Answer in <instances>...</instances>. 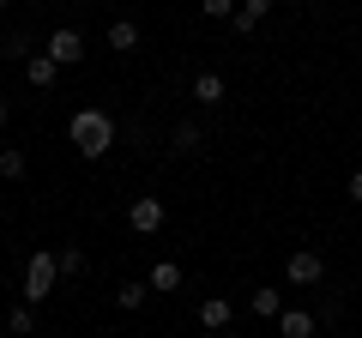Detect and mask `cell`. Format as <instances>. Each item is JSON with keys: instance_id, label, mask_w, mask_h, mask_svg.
<instances>
[{"instance_id": "6da1fadb", "label": "cell", "mask_w": 362, "mask_h": 338, "mask_svg": "<svg viewBox=\"0 0 362 338\" xmlns=\"http://www.w3.org/2000/svg\"><path fill=\"white\" fill-rule=\"evenodd\" d=\"M66 139H73L78 157H109V145H115V121H109V109H78L73 127H66Z\"/></svg>"}, {"instance_id": "7a4b0ae2", "label": "cell", "mask_w": 362, "mask_h": 338, "mask_svg": "<svg viewBox=\"0 0 362 338\" xmlns=\"http://www.w3.org/2000/svg\"><path fill=\"white\" fill-rule=\"evenodd\" d=\"M54 284H61V260H54V254H30V260H25V302H30V308L49 302Z\"/></svg>"}, {"instance_id": "3957f363", "label": "cell", "mask_w": 362, "mask_h": 338, "mask_svg": "<svg viewBox=\"0 0 362 338\" xmlns=\"http://www.w3.org/2000/svg\"><path fill=\"white\" fill-rule=\"evenodd\" d=\"M284 278H290V284H296V290H314V284H320V278H326V260H320V254H314V247H296V254H290V260H284Z\"/></svg>"}, {"instance_id": "277c9868", "label": "cell", "mask_w": 362, "mask_h": 338, "mask_svg": "<svg viewBox=\"0 0 362 338\" xmlns=\"http://www.w3.org/2000/svg\"><path fill=\"white\" fill-rule=\"evenodd\" d=\"M42 54H49L54 66H78V61H85V37H78L73 25H61V30H49V42H42Z\"/></svg>"}, {"instance_id": "5b68a950", "label": "cell", "mask_w": 362, "mask_h": 338, "mask_svg": "<svg viewBox=\"0 0 362 338\" xmlns=\"http://www.w3.org/2000/svg\"><path fill=\"white\" fill-rule=\"evenodd\" d=\"M163 218H169V206H163L157 194H139V199L127 206V223H133L139 235H157V230H163Z\"/></svg>"}, {"instance_id": "8992f818", "label": "cell", "mask_w": 362, "mask_h": 338, "mask_svg": "<svg viewBox=\"0 0 362 338\" xmlns=\"http://www.w3.org/2000/svg\"><path fill=\"white\" fill-rule=\"evenodd\" d=\"M169 151H175V157H199V151H206V133H199V121H175V133H169Z\"/></svg>"}, {"instance_id": "52a82bcc", "label": "cell", "mask_w": 362, "mask_h": 338, "mask_svg": "<svg viewBox=\"0 0 362 338\" xmlns=\"http://www.w3.org/2000/svg\"><path fill=\"white\" fill-rule=\"evenodd\" d=\"M320 332V320H314L308 308H284L278 314V338H314Z\"/></svg>"}, {"instance_id": "ba28073f", "label": "cell", "mask_w": 362, "mask_h": 338, "mask_svg": "<svg viewBox=\"0 0 362 338\" xmlns=\"http://www.w3.org/2000/svg\"><path fill=\"white\" fill-rule=\"evenodd\" d=\"M230 320H235L230 296H206V302H199V326H206V332H223Z\"/></svg>"}, {"instance_id": "9c48e42d", "label": "cell", "mask_w": 362, "mask_h": 338, "mask_svg": "<svg viewBox=\"0 0 362 338\" xmlns=\"http://www.w3.org/2000/svg\"><path fill=\"white\" fill-rule=\"evenodd\" d=\"M25 78H30V85H37V91H49L54 78H61V66H54L49 54H30V61H25Z\"/></svg>"}, {"instance_id": "30bf717a", "label": "cell", "mask_w": 362, "mask_h": 338, "mask_svg": "<svg viewBox=\"0 0 362 338\" xmlns=\"http://www.w3.org/2000/svg\"><path fill=\"white\" fill-rule=\"evenodd\" d=\"M109 49L133 54V49H139V25H133V18H115V25H109Z\"/></svg>"}, {"instance_id": "8fae6325", "label": "cell", "mask_w": 362, "mask_h": 338, "mask_svg": "<svg viewBox=\"0 0 362 338\" xmlns=\"http://www.w3.org/2000/svg\"><path fill=\"white\" fill-rule=\"evenodd\" d=\"M6 332L30 338V332H37V308H30V302H13V308H6Z\"/></svg>"}, {"instance_id": "7c38bea8", "label": "cell", "mask_w": 362, "mask_h": 338, "mask_svg": "<svg viewBox=\"0 0 362 338\" xmlns=\"http://www.w3.org/2000/svg\"><path fill=\"white\" fill-rule=\"evenodd\" d=\"M194 97H199L206 109H218V103H223V73H211V66H206V73L194 78Z\"/></svg>"}, {"instance_id": "4fadbf2b", "label": "cell", "mask_w": 362, "mask_h": 338, "mask_svg": "<svg viewBox=\"0 0 362 338\" xmlns=\"http://www.w3.org/2000/svg\"><path fill=\"white\" fill-rule=\"evenodd\" d=\"M145 284H151L157 296H163V290H181V266H175V260H157V266H151V278H145Z\"/></svg>"}, {"instance_id": "5bb4252c", "label": "cell", "mask_w": 362, "mask_h": 338, "mask_svg": "<svg viewBox=\"0 0 362 338\" xmlns=\"http://www.w3.org/2000/svg\"><path fill=\"white\" fill-rule=\"evenodd\" d=\"M272 13V0H242V6H235V18H230V25L235 30H254L259 25V18H266Z\"/></svg>"}, {"instance_id": "9a60e30c", "label": "cell", "mask_w": 362, "mask_h": 338, "mask_svg": "<svg viewBox=\"0 0 362 338\" xmlns=\"http://www.w3.org/2000/svg\"><path fill=\"white\" fill-rule=\"evenodd\" d=\"M25 169H30V157L18 151V145H6V151H0V175H6V182H25Z\"/></svg>"}, {"instance_id": "2e32d148", "label": "cell", "mask_w": 362, "mask_h": 338, "mask_svg": "<svg viewBox=\"0 0 362 338\" xmlns=\"http://www.w3.org/2000/svg\"><path fill=\"white\" fill-rule=\"evenodd\" d=\"M145 296H151V284H115V308H145Z\"/></svg>"}, {"instance_id": "e0dca14e", "label": "cell", "mask_w": 362, "mask_h": 338, "mask_svg": "<svg viewBox=\"0 0 362 338\" xmlns=\"http://www.w3.org/2000/svg\"><path fill=\"white\" fill-rule=\"evenodd\" d=\"M254 314L278 320V314H284V290H254Z\"/></svg>"}, {"instance_id": "ac0fdd59", "label": "cell", "mask_w": 362, "mask_h": 338, "mask_svg": "<svg viewBox=\"0 0 362 338\" xmlns=\"http://www.w3.org/2000/svg\"><path fill=\"white\" fill-rule=\"evenodd\" d=\"M0 49L13 54V61H30V54H42V49H37V42H30V30H13V37L0 42Z\"/></svg>"}, {"instance_id": "d6986e66", "label": "cell", "mask_w": 362, "mask_h": 338, "mask_svg": "<svg viewBox=\"0 0 362 338\" xmlns=\"http://www.w3.org/2000/svg\"><path fill=\"white\" fill-rule=\"evenodd\" d=\"M54 260H61V278H85V247H61Z\"/></svg>"}, {"instance_id": "ffe728a7", "label": "cell", "mask_w": 362, "mask_h": 338, "mask_svg": "<svg viewBox=\"0 0 362 338\" xmlns=\"http://www.w3.org/2000/svg\"><path fill=\"white\" fill-rule=\"evenodd\" d=\"M314 320H320V326H338V320H344V296H320Z\"/></svg>"}, {"instance_id": "44dd1931", "label": "cell", "mask_w": 362, "mask_h": 338, "mask_svg": "<svg viewBox=\"0 0 362 338\" xmlns=\"http://www.w3.org/2000/svg\"><path fill=\"white\" fill-rule=\"evenodd\" d=\"M350 206H362V169H350Z\"/></svg>"}, {"instance_id": "7402d4cb", "label": "cell", "mask_w": 362, "mask_h": 338, "mask_svg": "<svg viewBox=\"0 0 362 338\" xmlns=\"http://www.w3.org/2000/svg\"><path fill=\"white\" fill-rule=\"evenodd\" d=\"M6 121H13V97L0 91V127H6Z\"/></svg>"}, {"instance_id": "603a6c76", "label": "cell", "mask_w": 362, "mask_h": 338, "mask_svg": "<svg viewBox=\"0 0 362 338\" xmlns=\"http://www.w3.org/2000/svg\"><path fill=\"white\" fill-rule=\"evenodd\" d=\"M54 338H66V332H54Z\"/></svg>"}]
</instances>
